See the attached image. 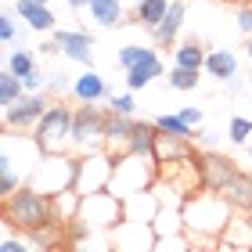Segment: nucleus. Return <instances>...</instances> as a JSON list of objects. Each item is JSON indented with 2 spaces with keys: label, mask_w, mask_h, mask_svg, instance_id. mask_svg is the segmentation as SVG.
I'll list each match as a JSON object with an SVG mask.
<instances>
[{
  "label": "nucleus",
  "mask_w": 252,
  "mask_h": 252,
  "mask_svg": "<svg viewBox=\"0 0 252 252\" xmlns=\"http://www.w3.org/2000/svg\"><path fill=\"white\" fill-rule=\"evenodd\" d=\"M220 194L234 205L238 213H252V173H242V169H238V173L223 184Z\"/></svg>",
  "instance_id": "18"
},
{
  "label": "nucleus",
  "mask_w": 252,
  "mask_h": 252,
  "mask_svg": "<svg viewBox=\"0 0 252 252\" xmlns=\"http://www.w3.org/2000/svg\"><path fill=\"white\" fill-rule=\"evenodd\" d=\"M47 112H51V101L43 94H22L11 108H4V130H15V133L36 130V123Z\"/></svg>",
  "instance_id": "10"
},
{
  "label": "nucleus",
  "mask_w": 252,
  "mask_h": 252,
  "mask_svg": "<svg viewBox=\"0 0 252 252\" xmlns=\"http://www.w3.org/2000/svg\"><path fill=\"white\" fill-rule=\"evenodd\" d=\"M112 169H116V158L108 152H90V155H79L76 158V191L79 194H97V191H108L112 184Z\"/></svg>",
  "instance_id": "9"
},
{
  "label": "nucleus",
  "mask_w": 252,
  "mask_h": 252,
  "mask_svg": "<svg viewBox=\"0 0 252 252\" xmlns=\"http://www.w3.org/2000/svg\"><path fill=\"white\" fill-rule=\"evenodd\" d=\"M158 180V162L152 155H119L116 158V169H112V184L108 191L119 194V198H130V194H141V191H152Z\"/></svg>",
  "instance_id": "5"
},
{
  "label": "nucleus",
  "mask_w": 252,
  "mask_h": 252,
  "mask_svg": "<svg viewBox=\"0 0 252 252\" xmlns=\"http://www.w3.org/2000/svg\"><path fill=\"white\" fill-rule=\"evenodd\" d=\"M152 227H155L158 238L184 234V205H169V202H162V205H158V213H155V220H152Z\"/></svg>",
  "instance_id": "22"
},
{
  "label": "nucleus",
  "mask_w": 252,
  "mask_h": 252,
  "mask_svg": "<svg viewBox=\"0 0 252 252\" xmlns=\"http://www.w3.org/2000/svg\"><path fill=\"white\" fill-rule=\"evenodd\" d=\"M188 249H191L188 234H169V238H158L152 252H188Z\"/></svg>",
  "instance_id": "36"
},
{
  "label": "nucleus",
  "mask_w": 252,
  "mask_h": 252,
  "mask_svg": "<svg viewBox=\"0 0 252 252\" xmlns=\"http://www.w3.org/2000/svg\"><path fill=\"white\" fill-rule=\"evenodd\" d=\"M249 90H252V76H249Z\"/></svg>",
  "instance_id": "49"
},
{
  "label": "nucleus",
  "mask_w": 252,
  "mask_h": 252,
  "mask_svg": "<svg viewBox=\"0 0 252 252\" xmlns=\"http://www.w3.org/2000/svg\"><path fill=\"white\" fill-rule=\"evenodd\" d=\"M245 54H249V62H252V36H249V43H245Z\"/></svg>",
  "instance_id": "46"
},
{
  "label": "nucleus",
  "mask_w": 252,
  "mask_h": 252,
  "mask_svg": "<svg viewBox=\"0 0 252 252\" xmlns=\"http://www.w3.org/2000/svg\"><path fill=\"white\" fill-rule=\"evenodd\" d=\"M184 15H188V4H184V0H173L169 11H166V18L152 29V40L158 43V47H173L177 32H180V26H184Z\"/></svg>",
  "instance_id": "15"
},
{
  "label": "nucleus",
  "mask_w": 252,
  "mask_h": 252,
  "mask_svg": "<svg viewBox=\"0 0 252 252\" xmlns=\"http://www.w3.org/2000/svg\"><path fill=\"white\" fill-rule=\"evenodd\" d=\"M119 223H123V198L112 191H97V194H83L79 216L72 220V234H83V231L112 234Z\"/></svg>",
  "instance_id": "4"
},
{
  "label": "nucleus",
  "mask_w": 252,
  "mask_h": 252,
  "mask_svg": "<svg viewBox=\"0 0 252 252\" xmlns=\"http://www.w3.org/2000/svg\"><path fill=\"white\" fill-rule=\"evenodd\" d=\"M205 54H209V51H205L198 40H184V43H177V47H173V65L202 72V68H205Z\"/></svg>",
  "instance_id": "26"
},
{
  "label": "nucleus",
  "mask_w": 252,
  "mask_h": 252,
  "mask_svg": "<svg viewBox=\"0 0 252 252\" xmlns=\"http://www.w3.org/2000/svg\"><path fill=\"white\" fill-rule=\"evenodd\" d=\"M184 155H194V152H191V141H184V137H169V133H158L155 152H152V158H155L158 166H162V162H177V158H184Z\"/></svg>",
  "instance_id": "23"
},
{
  "label": "nucleus",
  "mask_w": 252,
  "mask_h": 252,
  "mask_svg": "<svg viewBox=\"0 0 252 252\" xmlns=\"http://www.w3.org/2000/svg\"><path fill=\"white\" fill-rule=\"evenodd\" d=\"M7 68H11V72H15L18 79H26V76H32V72H36V54L22 47V51H15V54L7 58Z\"/></svg>",
  "instance_id": "32"
},
{
  "label": "nucleus",
  "mask_w": 252,
  "mask_h": 252,
  "mask_svg": "<svg viewBox=\"0 0 252 252\" xmlns=\"http://www.w3.org/2000/svg\"><path fill=\"white\" fill-rule=\"evenodd\" d=\"M72 94L83 101V105H97V101H108V87H105V79H101V72L83 68V76L72 79Z\"/></svg>",
  "instance_id": "17"
},
{
  "label": "nucleus",
  "mask_w": 252,
  "mask_h": 252,
  "mask_svg": "<svg viewBox=\"0 0 252 252\" xmlns=\"http://www.w3.org/2000/svg\"><path fill=\"white\" fill-rule=\"evenodd\" d=\"M148 51H152V47H141V43H126V47L119 51V65H123V68H133Z\"/></svg>",
  "instance_id": "37"
},
{
  "label": "nucleus",
  "mask_w": 252,
  "mask_h": 252,
  "mask_svg": "<svg viewBox=\"0 0 252 252\" xmlns=\"http://www.w3.org/2000/svg\"><path fill=\"white\" fill-rule=\"evenodd\" d=\"M29 184L36 191H43V194H51V198L58 191H68L76 184V158L72 155H43L40 166L32 169Z\"/></svg>",
  "instance_id": "8"
},
{
  "label": "nucleus",
  "mask_w": 252,
  "mask_h": 252,
  "mask_svg": "<svg viewBox=\"0 0 252 252\" xmlns=\"http://www.w3.org/2000/svg\"><path fill=\"white\" fill-rule=\"evenodd\" d=\"M227 137H231V144H249V137H252V119L234 116L231 123H227Z\"/></svg>",
  "instance_id": "34"
},
{
  "label": "nucleus",
  "mask_w": 252,
  "mask_h": 252,
  "mask_svg": "<svg viewBox=\"0 0 252 252\" xmlns=\"http://www.w3.org/2000/svg\"><path fill=\"white\" fill-rule=\"evenodd\" d=\"M238 29H242L245 36H252V4L238 7Z\"/></svg>",
  "instance_id": "40"
},
{
  "label": "nucleus",
  "mask_w": 252,
  "mask_h": 252,
  "mask_svg": "<svg viewBox=\"0 0 252 252\" xmlns=\"http://www.w3.org/2000/svg\"><path fill=\"white\" fill-rule=\"evenodd\" d=\"M0 252H32V245L26 242V238H4V245H0Z\"/></svg>",
  "instance_id": "39"
},
{
  "label": "nucleus",
  "mask_w": 252,
  "mask_h": 252,
  "mask_svg": "<svg viewBox=\"0 0 252 252\" xmlns=\"http://www.w3.org/2000/svg\"><path fill=\"white\" fill-rule=\"evenodd\" d=\"M234 220V205L223 198L220 191H194L184 202V234L188 242L198 245H216V238L227 234V227Z\"/></svg>",
  "instance_id": "1"
},
{
  "label": "nucleus",
  "mask_w": 252,
  "mask_h": 252,
  "mask_svg": "<svg viewBox=\"0 0 252 252\" xmlns=\"http://www.w3.org/2000/svg\"><path fill=\"white\" fill-rule=\"evenodd\" d=\"M47 83H51L54 90H65V87H68V90H72V79H68V76H62V72H54V76L47 79Z\"/></svg>",
  "instance_id": "43"
},
{
  "label": "nucleus",
  "mask_w": 252,
  "mask_h": 252,
  "mask_svg": "<svg viewBox=\"0 0 252 252\" xmlns=\"http://www.w3.org/2000/svg\"><path fill=\"white\" fill-rule=\"evenodd\" d=\"M249 158H252V144H249Z\"/></svg>",
  "instance_id": "48"
},
{
  "label": "nucleus",
  "mask_w": 252,
  "mask_h": 252,
  "mask_svg": "<svg viewBox=\"0 0 252 252\" xmlns=\"http://www.w3.org/2000/svg\"><path fill=\"white\" fill-rule=\"evenodd\" d=\"M155 76H162V58H158L155 51H148L133 68H126V87L130 90H144Z\"/></svg>",
  "instance_id": "20"
},
{
  "label": "nucleus",
  "mask_w": 252,
  "mask_h": 252,
  "mask_svg": "<svg viewBox=\"0 0 252 252\" xmlns=\"http://www.w3.org/2000/svg\"><path fill=\"white\" fill-rule=\"evenodd\" d=\"M105 123H108V108L79 105L72 119V152L76 155L105 152Z\"/></svg>",
  "instance_id": "7"
},
{
  "label": "nucleus",
  "mask_w": 252,
  "mask_h": 252,
  "mask_svg": "<svg viewBox=\"0 0 252 252\" xmlns=\"http://www.w3.org/2000/svg\"><path fill=\"white\" fill-rule=\"evenodd\" d=\"M205 72L213 79H220V83H231V79H238V54L231 47L209 51L205 54Z\"/></svg>",
  "instance_id": "19"
},
{
  "label": "nucleus",
  "mask_w": 252,
  "mask_h": 252,
  "mask_svg": "<svg viewBox=\"0 0 252 252\" xmlns=\"http://www.w3.org/2000/svg\"><path fill=\"white\" fill-rule=\"evenodd\" d=\"M72 119H76L72 108L58 105V101L51 105V112L36 123V130H32L36 144L43 148V155H68L72 152Z\"/></svg>",
  "instance_id": "6"
},
{
  "label": "nucleus",
  "mask_w": 252,
  "mask_h": 252,
  "mask_svg": "<svg viewBox=\"0 0 252 252\" xmlns=\"http://www.w3.org/2000/svg\"><path fill=\"white\" fill-rule=\"evenodd\" d=\"M169 87H173V90H194V87H198V72H194V68L173 65V68H169Z\"/></svg>",
  "instance_id": "33"
},
{
  "label": "nucleus",
  "mask_w": 252,
  "mask_h": 252,
  "mask_svg": "<svg viewBox=\"0 0 252 252\" xmlns=\"http://www.w3.org/2000/svg\"><path fill=\"white\" fill-rule=\"evenodd\" d=\"M180 119H184V123H191L194 130H198V126H202V108H194V105H188V108H180Z\"/></svg>",
  "instance_id": "42"
},
{
  "label": "nucleus",
  "mask_w": 252,
  "mask_h": 252,
  "mask_svg": "<svg viewBox=\"0 0 252 252\" xmlns=\"http://www.w3.org/2000/svg\"><path fill=\"white\" fill-rule=\"evenodd\" d=\"M188 252H209V249H205V245H198V242H191V249Z\"/></svg>",
  "instance_id": "45"
},
{
  "label": "nucleus",
  "mask_w": 252,
  "mask_h": 252,
  "mask_svg": "<svg viewBox=\"0 0 252 252\" xmlns=\"http://www.w3.org/2000/svg\"><path fill=\"white\" fill-rule=\"evenodd\" d=\"M90 47H94V36L83 32V29H54L51 43H43V51H47V54L62 51L65 58L79 62L83 68H94V51H90Z\"/></svg>",
  "instance_id": "11"
},
{
  "label": "nucleus",
  "mask_w": 252,
  "mask_h": 252,
  "mask_svg": "<svg viewBox=\"0 0 252 252\" xmlns=\"http://www.w3.org/2000/svg\"><path fill=\"white\" fill-rule=\"evenodd\" d=\"M87 11L94 15L97 26H108V29L123 22V4H119V0H90Z\"/></svg>",
  "instance_id": "28"
},
{
  "label": "nucleus",
  "mask_w": 252,
  "mask_h": 252,
  "mask_svg": "<svg viewBox=\"0 0 252 252\" xmlns=\"http://www.w3.org/2000/svg\"><path fill=\"white\" fill-rule=\"evenodd\" d=\"M4 223L7 227H18V231H40V227L54 223V205H51V194L36 191L32 184H22L11 198H4Z\"/></svg>",
  "instance_id": "3"
},
{
  "label": "nucleus",
  "mask_w": 252,
  "mask_h": 252,
  "mask_svg": "<svg viewBox=\"0 0 252 252\" xmlns=\"http://www.w3.org/2000/svg\"><path fill=\"white\" fill-rule=\"evenodd\" d=\"M155 242H158L155 227L141 220H123L112 231V252H152Z\"/></svg>",
  "instance_id": "12"
},
{
  "label": "nucleus",
  "mask_w": 252,
  "mask_h": 252,
  "mask_svg": "<svg viewBox=\"0 0 252 252\" xmlns=\"http://www.w3.org/2000/svg\"><path fill=\"white\" fill-rule=\"evenodd\" d=\"M155 126H158L162 133H169V137H184V141H191V137H194V126L180 119V112H166V116H158Z\"/></svg>",
  "instance_id": "30"
},
{
  "label": "nucleus",
  "mask_w": 252,
  "mask_h": 252,
  "mask_svg": "<svg viewBox=\"0 0 252 252\" xmlns=\"http://www.w3.org/2000/svg\"><path fill=\"white\" fill-rule=\"evenodd\" d=\"M22 87H26V94H40V87H43V72L36 68L32 76H26V79H22Z\"/></svg>",
  "instance_id": "41"
},
{
  "label": "nucleus",
  "mask_w": 252,
  "mask_h": 252,
  "mask_svg": "<svg viewBox=\"0 0 252 252\" xmlns=\"http://www.w3.org/2000/svg\"><path fill=\"white\" fill-rule=\"evenodd\" d=\"M65 4H68V7H72V11H83V7L90 4V0H65Z\"/></svg>",
  "instance_id": "44"
},
{
  "label": "nucleus",
  "mask_w": 252,
  "mask_h": 252,
  "mask_svg": "<svg viewBox=\"0 0 252 252\" xmlns=\"http://www.w3.org/2000/svg\"><path fill=\"white\" fill-rule=\"evenodd\" d=\"M22 94H26L22 79H18L15 72H11V68H4V76H0V108H11Z\"/></svg>",
  "instance_id": "31"
},
{
  "label": "nucleus",
  "mask_w": 252,
  "mask_h": 252,
  "mask_svg": "<svg viewBox=\"0 0 252 252\" xmlns=\"http://www.w3.org/2000/svg\"><path fill=\"white\" fill-rule=\"evenodd\" d=\"M15 15H18V11L7 7L4 18H0V40H4V43H11V40H15V32H18V29H15Z\"/></svg>",
  "instance_id": "38"
},
{
  "label": "nucleus",
  "mask_w": 252,
  "mask_h": 252,
  "mask_svg": "<svg viewBox=\"0 0 252 252\" xmlns=\"http://www.w3.org/2000/svg\"><path fill=\"white\" fill-rule=\"evenodd\" d=\"M79 202H83V194H79L76 188H68V191H58L51 198L54 205V223H62V227H72V220L79 216Z\"/></svg>",
  "instance_id": "24"
},
{
  "label": "nucleus",
  "mask_w": 252,
  "mask_h": 252,
  "mask_svg": "<svg viewBox=\"0 0 252 252\" xmlns=\"http://www.w3.org/2000/svg\"><path fill=\"white\" fill-rule=\"evenodd\" d=\"M133 126H137L133 116H116V112H108V123H105V152L112 158L126 155V144H130Z\"/></svg>",
  "instance_id": "14"
},
{
  "label": "nucleus",
  "mask_w": 252,
  "mask_h": 252,
  "mask_svg": "<svg viewBox=\"0 0 252 252\" xmlns=\"http://www.w3.org/2000/svg\"><path fill=\"white\" fill-rule=\"evenodd\" d=\"M15 11H18V18H26L29 29H36V32H54V11H51L47 4H36V0H18Z\"/></svg>",
  "instance_id": "21"
},
{
  "label": "nucleus",
  "mask_w": 252,
  "mask_h": 252,
  "mask_svg": "<svg viewBox=\"0 0 252 252\" xmlns=\"http://www.w3.org/2000/svg\"><path fill=\"white\" fill-rule=\"evenodd\" d=\"M173 0H137V22H141L144 29H155L158 22L166 18V11Z\"/></svg>",
  "instance_id": "29"
},
{
  "label": "nucleus",
  "mask_w": 252,
  "mask_h": 252,
  "mask_svg": "<svg viewBox=\"0 0 252 252\" xmlns=\"http://www.w3.org/2000/svg\"><path fill=\"white\" fill-rule=\"evenodd\" d=\"M158 194L155 191H141V194H130L123 198V220H141V223H152L155 213H158Z\"/></svg>",
  "instance_id": "16"
},
{
  "label": "nucleus",
  "mask_w": 252,
  "mask_h": 252,
  "mask_svg": "<svg viewBox=\"0 0 252 252\" xmlns=\"http://www.w3.org/2000/svg\"><path fill=\"white\" fill-rule=\"evenodd\" d=\"M65 249L68 252H112V234L83 231V234H72V242H68Z\"/></svg>",
  "instance_id": "27"
},
{
  "label": "nucleus",
  "mask_w": 252,
  "mask_h": 252,
  "mask_svg": "<svg viewBox=\"0 0 252 252\" xmlns=\"http://www.w3.org/2000/svg\"><path fill=\"white\" fill-rule=\"evenodd\" d=\"M158 133H162V130H158L155 123H137L133 133H130V144H126V152H130V155H152Z\"/></svg>",
  "instance_id": "25"
},
{
  "label": "nucleus",
  "mask_w": 252,
  "mask_h": 252,
  "mask_svg": "<svg viewBox=\"0 0 252 252\" xmlns=\"http://www.w3.org/2000/svg\"><path fill=\"white\" fill-rule=\"evenodd\" d=\"M198 173H202V188L205 191H223V184L238 173V169H234L231 158L220 155V152H202L198 155Z\"/></svg>",
  "instance_id": "13"
},
{
  "label": "nucleus",
  "mask_w": 252,
  "mask_h": 252,
  "mask_svg": "<svg viewBox=\"0 0 252 252\" xmlns=\"http://www.w3.org/2000/svg\"><path fill=\"white\" fill-rule=\"evenodd\" d=\"M40 158H43V148L36 144L32 133L4 130V141H0V198H11L22 184H29Z\"/></svg>",
  "instance_id": "2"
},
{
  "label": "nucleus",
  "mask_w": 252,
  "mask_h": 252,
  "mask_svg": "<svg viewBox=\"0 0 252 252\" xmlns=\"http://www.w3.org/2000/svg\"><path fill=\"white\" fill-rule=\"evenodd\" d=\"M36 4H51V0H36Z\"/></svg>",
  "instance_id": "47"
},
{
  "label": "nucleus",
  "mask_w": 252,
  "mask_h": 252,
  "mask_svg": "<svg viewBox=\"0 0 252 252\" xmlns=\"http://www.w3.org/2000/svg\"><path fill=\"white\" fill-rule=\"evenodd\" d=\"M108 112H116V116H133L137 105H133V94H108Z\"/></svg>",
  "instance_id": "35"
}]
</instances>
